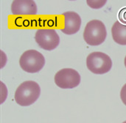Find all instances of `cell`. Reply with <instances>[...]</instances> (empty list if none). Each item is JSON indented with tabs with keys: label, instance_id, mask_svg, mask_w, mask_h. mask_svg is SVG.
<instances>
[{
	"label": "cell",
	"instance_id": "cell-13",
	"mask_svg": "<svg viewBox=\"0 0 126 123\" xmlns=\"http://www.w3.org/2000/svg\"><path fill=\"white\" fill-rule=\"evenodd\" d=\"M124 63H125V66H126V57H125V61H124Z\"/></svg>",
	"mask_w": 126,
	"mask_h": 123
},
{
	"label": "cell",
	"instance_id": "cell-6",
	"mask_svg": "<svg viewBox=\"0 0 126 123\" xmlns=\"http://www.w3.org/2000/svg\"><path fill=\"white\" fill-rule=\"evenodd\" d=\"M35 39L38 45L47 51L54 50L60 43V37L55 29H41L37 30Z\"/></svg>",
	"mask_w": 126,
	"mask_h": 123
},
{
	"label": "cell",
	"instance_id": "cell-12",
	"mask_svg": "<svg viewBox=\"0 0 126 123\" xmlns=\"http://www.w3.org/2000/svg\"><path fill=\"white\" fill-rule=\"evenodd\" d=\"M120 98L123 103L126 106V84L123 87L120 92Z\"/></svg>",
	"mask_w": 126,
	"mask_h": 123
},
{
	"label": "cell",
	"instance_id": "cell-1",
	"mask_svg": "<svg viewBox=\"0 0 126 123\" xmlns=\"http://www.w3.org/2000/svg\"><path fill=\"white\" fill-rule=\"evenodd\" d=\"M41 88L38 83L27 81L21 83L15 92V101L21 106H29L33 104L39 98Z\"/></svg>",
	"mask_w": 126,
	"mask_h": 123
},
{
	"label": "cell",
	"instance_id": "cell-2",
	"mask_svg": "<svg viewBox=\"0 0 126 123\" xmlns=\"http://www.w3.org/2000/svg\"><path fill=\"white\" fill-rule=\"evenodd\" d=\"M107 36L105 24L99 20L90 21L86 26L83 32L85 42L89 45H99L102 44Z\"/></svg>",
	"mask_w": 126,
	"mask_h": 123
},
{
	"label": "cell",
	"instance_id": "cell-11",
	"mask_svg": "<svg viewBox=\"0 0 126 123\" xmlns=\"http://www.w3.org/2000/svg\"><path fill=\"white\" fill-rule=\"evenodd\" d=\"M119 19L122 24H126V7L123 8L119 12Z\"/></svg>",
	"mask_w": 126,
	"mask_h": 123
},
{
	"label": "cell",
	"instance_id": "cell-5",
	"mask_svg": "<svg viewBox=\"0 0 126 123\" xmlns=\"http://www.w3.org/2000/svg\"><path fill=\"white\" fill-rule=\"evenodd\" d=\"M55 82L61 89H72L80 84V76L74 69L64 68L55 74Z\"/></svg>",
	"mask_w": 126,
	"mask_h": 123
},
{
	"label": "cell",
	"instance_id": "cell-10",
	"mask_svg": "<svg viewBox=\"0 0 126 123\" xmlns=\"http://www.w3.org/2000/svg\"><path fill=\"white\" fill-rule=\"evenodd\" d=\"M106 3V1H87V4L92 8H94V9H97V8H100L102 7Z\"/></svg>",
	"mask_w": 126,
	"mask_h": 123
},
{
	"label": "cell",
	"instance_id": "cell-4",
	"mask_svg": "<svg viewBox=\"0 0 126 123\" xmlns=\"http://www.w3.org/2000/svg\"><path fill=\"white\" fill-rule=\"evenodd\" d=\"M86 66L92 73L102 75L110 71L112 61L107 54L97 51L89 54L86 58Z\"/></svg>",
	"mask_w": 126,
	"mask_h": 123
},
{
	"label": "cell",
	"instance_id": "cell-7",
	"mask_svg": "<svg viewBox=\"0 0 126 123\" xmlns=\"http://www.w3.org/2000/svg\"><path fill=\"white\" fill-rule=\"evenodd\" d=\"M11 11L16 15H34L37 13V5L31 0H16L11 4Z\"/></svg>",
	"mask_w": 126,
	"mask_h": 123
},
{
	"label": "cell",
	"instance_id": "cell-8",
	"mask_svg": "<svg viewBox=\"0 0 126 123\" xmlns=\"http://www.w3.org/2000/svg\"><path fill=\"white\" fill-rule=\"evenodd\" d=\"M64 17V27L61 32L66 34H74L77 33L81 26V18L75 12H66L63 13Z\"/></svg>",
	"mask_w": 126,
	"mask_h": 123
},
{
	"label": "cell",
	"instance_id": "cell-14",
	"mask_svg": "<svg viewBox=\"0 0 126 123\" xmlns=\"http://www.w3.org/2000/svg\"><path fill=\"white\" fill-rule=\"evenodd\" d=\"M126 123V121H125V122H124V123Z\"/></svg>",
	"mask_w": 126,
	"mask_h": 123
},
{
	"label": "cell",
	"instance_id": "cell-3",
	"mask_svg": "<svg viewBox=\"0 0 126 123\" xmlns=\"http://www.w3.org/2000/svg\"><path fill=\"white\" fill-rule=\"evenodd\" d=\"M21 69L30 73L39 72L45 65L44 56L35 50H28L24 52L19 59Z\"/></svg>",
	"mask_w": 126,
	"mask_h": 123
},
{
	"label": "cell",
	"instance_id": "cell-9",
	"mask_svg": "<svg viewBox=\"0 0 126 123\" xmlns=\"http://www.w3.org/2000/svg\"><path fill=\"white\" fill-rule=\"evenodd\" d=\"M111 34L115 43L126 45V25L122 24L120 21H116L111 28Z\"/></svg>",
	"mask_w": 126,
	"mask_h": 123
}]
</instances>
